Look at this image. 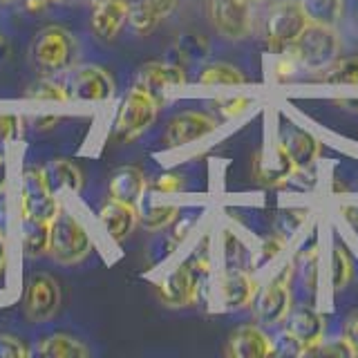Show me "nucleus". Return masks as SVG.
Returning a JSON list of instances; mask_svg holds the SVG:
<instances>
[{
    "label": "nucleus",
    "mask_w": 358,
    "mask_h": 358,
    "mask_svg": "<svg viewBox=\"0 0 358 358\" xmlns=\"http://www.w3.org/2000/svg\"><path fill=\"white\" fill-rule=\"evenodd\" d=\"M338 106H350V110H358V99H338Z\"/></svg>",
    "instance_id": "40"
},
{
    "label": "nucleus",
    "mask_w": 358,
    "mask_h": 358,
    "mask_svg": "<svg viewBox=\"0 0 358 358\" xmlns=\"http://www.w3.org/2000/svg\"><path fill=\"white\" fill-rule=\"evenodd\" d=\"M20 132H22L20 119L16 115H5V112H0V145L18 139Z\"/></svg>",
    "instance_id": "37"
},
{
    "label": "nucleus",
    "mask_w": 358,
    "mask_h": 358,
    "mask_svg": "<svg viewBox=\"0 0 358 358\" xmlns=\"http://www.w3.org/2000/svg\"><path fill=\"white\" fill-rule=\"evenodd\" d=\"M150 188L155 190V193H166V195L179 193V190L186 188V179L182 175H177V173H166L162 177H157L155 182L150 184Z\"/></svg>",
    "instance_id": "36"
},
{
    "label": "nucleus",
    "mask_w": 358,
    "mask_h": 358,
    "mask_svg": "<svg viewBox=\"0 0 358 358\" xmlns=\"http://www.w3.org/2000/svg\"><path fill=\"white\" fill-rule=\"evenodd\" d=\"M197 83L210 85V87H231V85H246L249 78H246V74L240 67L224 63V61H213L199 70Z\"/></svg>",
    "instance_id": "25"
},
{
    "label": "nucleus",
    "mask_w": 358,
    "mask_h": 358,
    "mask_svg": "<svg viewBox=\"0 0 358 358\" xmlns=\"http://www.w3.org/2000/svg\"><path fill=\"white\" fill-rule=\"evenodd\" d=\"M3 45H5V43H3V36H0V48H3Z\"/></svg>",
    "instance_id": "44"
},
{
    "label": "nucleus",
    "mask_w": 358,
    "mask_h": 358,
    "mask_svg": "<svg viewBox=\"0 0 358 358\" xmlns=\"http://www.w3.org/2000/svg\"><path fill=\"white\" fill-rule=\"evenodd\" d=\"M253 106V99L251 96H242V94H235V96H220L213 101V110L217 112L220 119H238L240 115H244L246 110Z\"/></svg>",
    "instance_id": "34"
},
{
    "label": "nucleus",
    "mask_w": 358,
    "mask_h": 358,
    "mask_svg": "<svg viewBox=\"0 0 358 358\" xmlns=\"http://www.w3.org/2000/svg\"><path fill=\"white\" fill-rule=\"evenodd\" d=\"M43 358H83L90 356V350L83 341L67 334H50L36 341V347L31 350Z\"/></svg>",
    "instance_id": "23"
},
{
    "label": "nucleus",
    "mask_w": 358,
    "mask_h": 358,
    "mask_svg": "<svg viewBox=\"0 0 358 358\" xmlns=\"http://www.w3.org/2000/svg\"><path fill=\"white\" fill-rule=\"evenodd\" d=\"M117 3H121V5H126V7L130 9L132 5H137V3H139V0H117Z\"/></svg>",
    "instance_id": "43"
},
{
    "label": "nucleus",
    "mask_w": 358,
    "mask_h": 358,
    "mask_svg": "<svg viewBox=\"0 0 358 358\" xmlns=\"http://www.w3.org/2000/svg\"><path fill=\"white\" fill-rule=\"evenodd\" d=\"M18 233H20V249H22V255L25 257H41V255L48 253L50 222L20 213Z\"/></svg>",
    "instance_id": "22"
},
{
    "label": "nucleus",
    "mask_w": 358,
    "mask_h": 358,
    "mask_svg": "<svg viewBox=\"0 0 358 358\" xmlns=\"http://www.w3.org/2000/svg\"><path fill=\"white\" fill-rule=\"evenodd\" d=\"M5 262H7V244H5V233L0 231V271L5 268Z\"/></svg>",
    "instance_id": "39"
},
{
    "label": "nucleus",
    "mask_w": 358,
    "mask_h": 358,
    "mask_svg": "<svg viewBox=\"0 0 358 358\" xmlns=\"http://www.w3.org/2000/svg\"><path fill=\"white\" fill-rule=\"evenodd\" d=\"M61 305V289L59 282L48 273H34L22 294V309L31 322H48Z\"/></svg>",
    "instance_id": "13"
},
{
    "label": "nucleus",
    "mask_w": 358,
    "mask_h": 358,
    "mask_svg": "<svg viewBox=\"0 0 358 358\" xmlns=\"http://www.w3.org/2000/svg\"><path fill=\"white\" fill-rule=\"evenodd\" d=\"M25 99L31 101H67L70 92H67V85H61L59 81H54L52 76H43L38 81H34L25 90Z\"/></svg>",
    "instance_id": "33"
},
{
    "label": "nucleus",
    "mask_w": 358,
    "mask_h": 358,
    "mask_svg": "<svg viewBox=\"0 0 358 358\" xmlns=\"http://www.w3.org/2000/svg\"><path fill=\"white\" fill-rule=\"evenodd\" d=\"M92 251V238L83 222H78L70 210L59 208L50 220V242L48 253L54 262L74 266L83 262Z\"/></svg>",
    "instance_id": "2"
},
{
    "label": "nucleus",
    "mask_w": 358,
    "mask_h": 358,
    "mask_svg": "<svg viewBox=\"0 0 358 358\" xmlns=\"http://www.w3.org/2000/svg\"><path fill=\"white\" fill-rule=\"evenodd\" d=\"M56 121H59V119H56V117H48V119H41V121H38V123H41V126H38V128H41V130H45V128H52V126H50V123H56Z\"/></svg>",
    "instance_id": "42"
},
{
    "label": "nucleus",
    "mask_w": 358,
    "mask_h": 358,
    "mask_svg": "<svg viewBox=\"0 0 358 358\" xmlns=\"http://www.w3.org/2000/svg\"><path fill=\"white\" fill-rule=\"evenodd\" d=\"M220 128V119L201 110H186L175 115L164 130V145L166 148H184L188 143L206 139Z\"/></svg>",
    "instance_id": "12"
},
{
    "label": "nucleus",
    "mask_w": 358,
    "mask_h": 358,
    "mask_svg": "<svg viewBox=\"0 0 358 358\" xmlns=\"http://www.w3.org/2000/svg\"><path fill=\"white\" fill-rule=\"evenodd\" d=\"M264 3L266 0H210V22L227 41H244L251 36L255 14Z\"/></svg>",
    "instance_id": "7"
},
{
    "label": "nucleus",
    "mask_w": 358,
    "mask_h": 358,
    "mask_svg": "<svg viewBox=\"0 0 358 358\" xmlns=\"http://www.w3.org/2000/svg\"><path fill=\"white\" fill-rule=\"evenodd\" d=\"M294 275L296 266L294 260H291L271 280H266L262 287H257V294L251 302L257 324H262V327H278L280 322H285L291 305H294V294H291Z\"/></svg>",
    "instance_id": "4"
},
{
    "label": "nucleus",
    "mask_w": 358,
    "mask_h": 358,
    "mask_svg": "<svg viewBox=\"0 0 358 358\" xmlns=\"http://www.w3.org/2000/svg\"><path fill=\"white\" fill-rule=\"evenodd\" d=\"M70 99L81 101H108L115 96V81L112 76L99 65H83L74 70L67 81Z\"/></svg>",
    "instance_id": "16"
},
{
    "label": "nucleus",
    "mask_w": 358,
    "mask_h": 358,
    "mask_svg": "<svg viewBox=\"0 0 358 358\" xmlns=\"http://www.w3.org/2000/svg\"><path fill=\"white\" fill-rule=\"evenodd\" d=\"M159 101L145 90L132 85L126 94H123L121 103L115 112V121H112V134L121 141H130L139 137L148 130L159 117Z\"/></svg>",
    "instance_id": "5"
},
{
    "label": "nucleus",
    "mask_w": 358,
    "mask_h": 358,
    "mask_svg": "<svg viewBox=\"0 0 358 358\" xmlns=\"http://www.w3.org/2000/svg\"><path fill=\"white\" fill-rule=\"evenodd\" d=\"M145 188H148V179L139 166H121L110 175L108 193L112 199L123 201L132 208H139Z\"/></svg>",
    "instance_id": "19"
},
{
    "label": "nucleus",
    "mask_w": 358,
    "mask_h": 358,
    "mask_svg": "<svg viewBox=\"0 0 358 358\" xmlns=\"http://www.w3.org/2000/svg\"><path fill=\"white\" fill-rule=\"evenodd\" d=\"M5 175H7V164H5V157L0 155V186L5 184Z\"/></svg>",
    "instance_id": "41"
},
{
    "label": "nucleus",
    "mask_w": 358,
    "mask_h": 358,
    "mask_svg": "<svg viewBox=\"0 0 358 358\" xmlns=\"http://www.w3.org/2000/svg\"><path fill=\"white\" fill-rule=\"evenodd\" d=\"M224 354L231 358L275 356L273 336L268 334L266 327H262V324H242V327H238L229 336Z\"/></svg>",
    "instance_id": "15"
},
{
    "label": "nucleus",
    "mask_w": 358,
    "mask_h": 358,
    "mask_svg": "<svg viewBox=\"0 0 358 358\" xmlns=\"http://www.w3.org/2000/svg\"><path fill=\"white\" fill-rule=\"evenodd\" d=\"M92 3H94V0H92Z\"/></svg>",
    "instance_id": "46"
},
{
    "label": "nucleus",
    "mask_w": 358,
    "mask_h": 358,
    "mask_svg": "<svg viewBox=\"0 0 358 358\" xmlns=\"http://www.w3.org/2000/svg\"><path fill=\"white\" fill-rule=\"evenodd\" d=\"M186 83H188V76H186L184 65L171 63V61H150L141 65V70L137 72V81H134V85L152 94L159 103L164 101V94L168 90L186 85Z\"/></svg>",
    "instance_id": "14"
},
{
    "label": "nucleus",
    "mask_w": 358,
    "mask_h": 358,
    "mask_svg": "<svg viewBox=\"0 0 358 358\" xmlns=\"http://www.w3.org/2000/svg\"><path fill=\"white\" fill-rule=\"evenodd\" d=\"M222 255H224V268H242V271H251L253 251L233 231L222 233Z\"/></svg>",
    "instance_id": "27"
},
{
    "label": "nucleus",
    "mask_w": 358,
    "mask_h": 358,
    "mask_svg": "<svg viewBox=\"0 0 358 358\" xmlns=\"http://www.w3.org/2000/svg\"><path fill=\"white\" fill-rule=\"evenodd\" d=\"M59 208L61 206L54 197V186L50 184L45 168L27 166L20 175V213L50 222Z\"/></svg>",
    "instance_id": "8"
},
{
    "label": "nucleus",
    "mask_w": 358,
    "mask_h": 358,
    "mask_svg": "<svg viewBox=\"0 0 358 358\" xmlns=\"http://www.w3.org/2000/svg\"><path fill=\"white\" fill-rule=\"evenodd\" d=\"M155 291H157V298H159L166 307L184 309V307L197 305L201 291H204V285H201L199 278L190 271V266L182 262L157 280Z\"/></svg>",
    "instance_id": "9"
},
{
    "label": "nucleus",
    "mask_w": 358,
    "mask_h": 358,
    "mask_svg": "<svg viewBox=\"0 0 358 358\" xmlns=\"http://www.w3.org/2000/svg\"><path fill=\"white\" fill-rule=\"evenodd\" d=\"M289 52L296 59L300 70L316 74L338 59L343 52V41L336 27H324L309 22L305 31L298 36V41L291 45Z\"/></svg>",
    "instance_id": "3"
},
{
    "label": "nucleus",
    "mask_w": 358,
    "mask_h": 358,
    "mask_svg": "<svg viewBox=\"0 0 358 358\" xmlns=\"http://www.w3.org/2000/svg\"><path fill=\"white\" fill-rule=\"evenodd\" d=\"M126 25H128L126 5L117 3V0H94L90 27H92V34L99 41L112 43Z\"/></svg>",
    "instance_id": "18"
},
{
    "label": "nucleus",
    "mask_w": 358,
    "mask_h": 358,
    "mask_svg": "<svg viewBox=\"0 0 358 358\" xmlns=\"http://www.w3.org/2000/svg\"><path fill=\"white\" fill-rule=\"evenodd\" d=\"M354 278V262L343 244H334L329 255V285L334 291H343Z\"/></svg>",
    "instance_id": "29"
},
{
    "label": "nucleus",
    "mask_w": 358,
    "mask_h": 358,
    "mask_svg": "<svg viewBox=\"0 0 358 358\" xmlns=\"http://www.w3.org/2000/svg\"><path fill=\"white\" fill-rule=\"evenodd\" d=\"M175 52L179 56L182 63H201L208 59V52H210V43L201 36L197 31H184L179 34L177 41H175ZM179 63V65H182Z\"/></svg>",
    "instance_id": "28"
},
{
    "label": "nucleus",
    "mask_w": 358,
    "mask_h": 358,
    "mask_svg": "<svg viewBox=\"0 0 358 358\" xmlns=\"http://www.w3.org/2000/svg\"><path fill=\"white\" fill-rule=\"evenodd\" d=\"M31 350L16 336L0 334V358H25L29 356Z\"/></svg>",
    "instance_id": "35"
},
{
    "label": "nucleus",
    "mask_w": 358,
    "mask_h": 358,
    "mask_svg": "<svg viewBox=\"0 0 358 358\" xmlns=\"http://www.w3.org/2000/svg\"><path fill=\"white\" fill-rule=\"evenodd\" d=\"M179 217V206L175 204H155L139 210L137 208V224L145 231H164Z\"/></svg>",
    "instance_id": "31"
},
{
    "label": "nucleus",
    "mask_w": 358,
    "mask_h": 358,
    "mask_svg": "<svg viewBox=\"0 0 358 358\" xmlns=\"http://www.w3.org/2000/svg\"><path fill=\"white\" fill-rule=\"evenodd\" d=\"M3 3H9V0H3Z\"/></svg>",
    "instance_id": "45"
},
{
    "label": "nucleus",
    "mask_w": 358,
    "mask_h": 358,
    "mask_svg": "<svg viewBox=\"0 0 358 358\" xmlns=\"http://www.w3.org/2000/svg\"><path fill=\"white\" fill-rule=\"evenodd\" d=\"M210 287H215V298L222 311H240L251 307L257 294V280L253 271H242V268H222L217 278L208 280Z\"/></svg>",
    "instance_id": "11"
},
{
    "label": "nucleus",
    "mask_w": 358,
    "mask_h": 358,
    "mask_svg": "<svg viewBox=\"0 0 358 358\" xmlns=\"http://www.w3.org/2000/svg\"><path fill=\"white\" fill-rule=\"evenodd\" d=\"M285 329L305 347L313 341L324 338L327 318H324V313L318 311L313 305L300 302V305H291L287 318H285Z\"/></svg>",
    "instance_id": "17"
},
{
    "label": "nucleus",
    "mask_w": 358,
    "mask_h": 358,
    "mask_svg": "<svg viewBox=\"0 0 358 358\" xmlns=\"http://www.w3.org/2000/svg\"><path fill=\"white\" fill-rule=\"evenodd\" d=\"M48 179L52 186H59V188H67L72 193H78L83 188V175L78 171V166L70 159H54L48 168Z\"/></svg>",
    "instance_id": "30"
},
{
    "label": "nucleus",
    "mask_w": 358,
    "mask_h": 358,
    "mask_svg": "<svg viewBox=\"0 0 358 358\" xmlns=\"http://www.w3.org/2000/svg\"><path fill=\"white\" fill-rule=\"evenodd\" d=\"M309 25L305 9H302L300 0H280L271 9H268L264 20V38L266 48L271 54L289 52L291 45L298 41V36Z\"/></svg>",
    "instance_id": "6"
},
{
    "label": "nucleus",
    "mask_w": 358,
    "mask_h": 358,
    "mask_svg": "<svg viewBox=\"0 0 358 358\" xmlns=\"http://www.w3.org/2000/svg\"><path fill=\"white\" fill-rule=\"evenodd\" d=\"M78 56V43L70 29L61 25H45L31 43V63L43 76H59L70 72Z\"/></svg>",
    "instance_id": "1"
},
{
    "label": "nucleus",
    "mask_w": 358,
    "mask_h": 358,
    "mask_svg": "<svg viewBox=\"0 0 358 358\" xmlns=\"http://www.w3.org/2000/svg\"><path fill=\"white\" fill-rule=\"evenodd\" d=\"M278 148L282 150V155L289 159V164L294 166L296 175H307L313 171V166L318 162L320 155V141L305 128L296 126V123H282L278 130Z\"/></svg>",
    "instance_id": "10"
},
{
    "label": "nucleus",
    "mask_w": 358,
    "mask_h": 358,
    "mask_svg": "<svg viewBox=\"0 0 358 358\" xmlns=\"http://www.w3.org/2000/svg\"><path fill=\"white\" fill-rule=\"evenodd\" d=\"M99 220L103 224L110 240L123 242L132 233V229L137 227V208L108 197L103 206L99 208Z\"/></svg>",
    "instance_id": "21"
},
{
    "label": "nucleus",
    "mask_w": 358,
    "mask_h": 358,
    "mask_svg": "<svg viewBox=\"0 0 358 358\" xmlns=\"http://www.w3.org/2000/svg\"><path fill=\"white\" fill-rule=\"evenodd\" d=\"M343 338L350 343L354 354L358 356V309L350 311L343 320Z\"/></svg>",
    "instance_id": "38"
},
{
    "label": "nucleus",
    "mask_w": 358,
    "mask_h": 358,
    "mask_svg": "<svg viewBox=\"0 0 358 358\" xmlns=\"http://www.w3.org/2000/svg\"><path fill=\"white\" fill-rule=\"evenodd\" d=\"M316 81L334 87H358V56H338L331 65L316 72Z\"/></svg>",
    "instance_id": "24"
},
{
    "label": "nucleus",
    "mask_w": 358,
    "mask_h": 358,
    "mask_svg": "<svg viewBox=\"0 0 358 358\" xmlns=\"http://www.w3.org/2000/svg\"><path fill=\"white\" fill-rule=\"evenodd\" d=\"M289 244V238L282 233H271L266 235V238L260 242V246L253 251V257H251V271H255V268H262L266 264L275 262L280 255L285 253Z\"/></svg>",
    "instance_id": "32"
},
{
    "label": "nucleus",
    "mask_w": 358,
    "mask_h": 358,
    "mask_svg": "<svg viewBox=\"0 0 358 358\" xmlns=\"http://www.w3.org/2000/svg\"><path fill=\"white\" fill-rule=\"evenodd\" d=\"M179 0H139L128 9V25L137 36H148L177 9Z\"/></svg>",
    "instance_id": "20"
},
{
    "label": "nucleus",
    "mask_w": 358,
    "mask_h": 358,
    "mask_svg": "<svg viewBox=\"0 0 358 358\" xmlns=\"http://www.w3.org/2000/svg\"><path fill=\"white\" fill-rule=\"evenodd\" d=\"M300 5L313 25L336 27L345 16V0H300Z\"/></svg>",
    "instance_id": "26"
}]
</instances>
